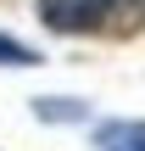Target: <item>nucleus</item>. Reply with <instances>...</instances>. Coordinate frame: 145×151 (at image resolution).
I'll return each instance as SVG.
<instances>
[{"instance_id":"obj_3","label":"nucleus","mask_w":145,"mask_h":151,"mask_svg":"<svg viewBox=\"0 0 145 151\" xmlns=\"http://www.w3.org/2000/svg\"><path fill=\"white\" fill-rule=\"evenodd\" d=\"M45 56L34 50V45H22V39H11V34H0V67H39Z\"/></svg>"},{"instance_id":"obj_1","label":"nucleus","mask_w":145,"mask_h":151,"mask_svg":"<svg viewBox=\"0 0 145 151\" xmlns=\"http://www.w3.org/2000/svg\"><path fill=\"white\" fill-rule=\"evenodd\" d=\"M34 11L50 34H101V28H134L145 0H34Z\"/></svg>"},{"instance_id":"obj_4","label":"nucleus","mask_w":145,"mask_h":151,"mask_svg":"<svg viewBox=\"0 0 145 151\" xmlns=\"http://www.w3.org/2000/svg\"><path fill=\"white\" fill-rule=\"evenodd\" d=\"M34 112H39V118H50V123H61V118H67V123H78L89 106H84V101H56V95H39V106H34Z\"/></svg>"},{"instance_id":"obj_2","label":"nucleus","mask_w":145,"mask_h":151,"mask_svg":"<svg viewBox=\"0 0 145 151\" xmlns=\"http://www.w3.org/2000/svg\"><path fill=\"white\" fill-rule=\"evenodd\" d=\"M95 146L101 151H145V123H101L95 129Z\"/></svg>"}]
</instances>
